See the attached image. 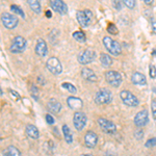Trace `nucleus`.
Here are the masks:
<instances>
[{
    "mask_svg": "<svg viewBox=\"0 0 156 156\" xmlns=\"http://www.w3.org/2000/svg\"><path fill=\"white\" fill-rule=\"evenodd\" d=\"M103 45H104V47L106 48V50L110 54L115 55V56L120 55L121 52H122V48H121L120 43L112 40V37H103Z\"/></svg>",
    "mask_w": 156,
    "mask_h": 156,
    "instance_id": "nucleus-1",
    "label": "nucleus"
},
{
    "mask_svg": "<svg viewBox=\"0 0 156 156\" xmlns=\"http://www.w3.org/2000/svg\"><path fill=\"white\" fill-rule=\"evenodd\" d=\"M112 101V93L110 92L108 89H100L96 93L95 96V102L97 104L104 105V104H109Z\"/></svg>",
    "mask_w": 156,
    "mask_h": 156,
    "instance_id": "nucleus-2",
    "label": "nucleus"
},
{
    "mask_svg": "<svg viewBox=\"0 0 156 156\" xmlns=\"http://www.w3.org/2000/svg\"><path fill=\"white\" fill-rule=\"evenodd\" d=\"M96 52L92 49H85L78 54V62L81 65H89L96 59Z\"/></svg>",
    "mask_w": 156,
    "mask_h": 156,
    "instance_id": "nucleus-3",
    "label": "nucleus"
},
{
    "mask_svg": "<svg viewBox=\"0 0 156 156\" xmlns=\"http://www.w3.org/2000/svg\"><path fill=\"white\" fill-rule=\"evenodd\" d=\"M77 21L80 26L89 27L93 19V12L90 9H84V11H78L76 12Z\"/></svg>",
    "mask_w": 156,
    "mask_h": 156,
    "instance_id": "nucleus-4",
    "label": "nucleus"
},
{
    "mask_svg": "<svg viewBox=\"0 0 156 156\" xmlns=\"http://www.w3.org/2000/svg\"><path fill=\"white\" fill-rule=\"evenodd\" d=\"M120 98L123 101V103H124L125 105H127V106L135 107L140 104V101H138L137 98L135 97L131 92H129V90H122V92L120 93Z\"/></svg>",
    "mask_w": 156,
    "mask_h": 156,
    "instance_id": "nucleus-5",
    "label": "nucleus"
},
{
    "mask_svg": "<svg viewBox=\"0 0 156 156\" xmlns=\"http://www.w3.org/2000/svg\"><path fill=\"white\" fill-rule=\"evenodd\" d=\"M26 48V40L21 36H17L14 37L12 45L9 47L12 53H21Z\"/></svg>",
    "mask_w": 156,
    "mask_h": 156,
    "instance_id": "nucleus-6",
    "label": "nucleus"
},
{
    "mask_svg": "<svg viewBox=\"0 0 156 156\" xmlns=\"http://www.w3.org/2000/svg\"><path fill=\"white\" fill-rule=\"evenodd\" d=\"M1 21L3 26L7 29H14L19 23V19L15 15L9 12H3L1 15Z\"/></svg>",
    "mask_w": 156,
    "mask_h": 156,
    "instance_id": "nucleus-7",
    "label": "nucleus"
},
{
    "mask_svg": "<svg viewBox=\"0 0 156 156\" xmlns=\"http://www.w3.org/2000/svg\"><path fill=\"white\" fill-rule=\"evenodd\" d=\"M46 67H47V69L54 75H59L62 73V65L60 64L59 59L57 58V57L52 56L47 59Z\"/></svg>",
    "mask_w": 156,
    "mask_h": 156,
    "instance_id": "nucleus-8",
    "label": "nucleus"
},
{
    "mask_svg": "<svg viewBox=\"0 0 156 156\" xmlns=\"http://www.w3.org/2000/svg\"><path fill=\"white\" fill-rule=\"evenodd\" d=\"M105 79H106L107 83L110 84L112 87H119L120 84L122 83L123 78H122V75H121L119 72L110 70V71H107L105 73Z\"/></svg>",
    "mask_w": 156,
    "mask_h": 156,
    "instance_id": "nucleus-9",
    "label": "nucleus"
},
{
    "mask_svg": "<svg viewBox=\"0 0 156 156\" xmlns=\"http://www.w3.org/2000/svg\"><path fill=\"white\" fill-rule=\"evenodd\" d=\"M97 122L102 131H104L107 134H114L117 131V127H115V125L112 121L105 119V118H99Z\"/></svg>",
    "mask_w": 156,
    "mask_h": 156,
    "instance_id": "nucleus-10",
    "label": "nucleus"
},
{
    "mask_svg": "<svg viewBox=\"0 0 156 156\" xmlns=\"http://www.w3.org/2000/svg\"><path fill=\"white\" fill-rule=\"evenodd\" d=\"M87 122V118L84 112H76L73 115V124H74L75 128L78 131H81L85 127Z\"/></svg>",
    "mask_w": 156,
    "mask_h": 156,
    "instance_id": "nucleus-11",
    "label": "nucleus"
},
{
    "mask_svg": "<svg viewBox=\"0 0 156 156\" xmlns=\"http://www.w3.org/2000/svg\"><path fill=\"white\" fill-rule=\"evenodd\" d=\"M149 121V114L147 109H143L138 112L134 117V124L137 127H144L148 124Z\"/></svg>",
    "mask_w": 156,
    "mask_h": 156,
    "instance_id": "nucleus-12",
    "label": "nucleus"
},
{
    "mask_svg": "<svg viewBox=\"0 0 156 156\" xmlns=\"http://www.w3.org/2000/svg\"><path fill=\"white\" fill-rule=\"evenodd\" d=\"M50 6L52 9H54V12H56L59 15H65L68 12V6L62 0H51L50 1Z\"/></svg>",
    "mask_w": 156,
    "mask_h": 156,
    "instance_id": "nucleus-13",
    "label": "nucleus"
},
{
    "mask_svg": "<svg viewBox=\"0 0 156 156\" xmlns=\"http://www.w3.org/2000/svg\"><path fill=\"white\" fill-rule=\"evenodd\" d=\"M84 143L87 148H95L98 143V136L94 131H87L84 135Z\"/></svg>",
    "mask_w": 156,
    "mask_h": 156,
    "instance_id": "nucleus-14",
    "label": "nucleus"
},
{
    "mask_svg": "<svg viewBox=\"0 0 156 156\" xmlns=\"http://www.w3.org/2000/svg\"><path fill=\"white\" fill-rule=\"evenodd\" d=\"M36 53L41 57L46 56L47 53H48V46H47V43L45 42L43 39H39L37 41Z\"/></svg>",
    "mask_w": 156,
    "mask_h": 156,
    "instance_id": "nucleus-15",
    "label": "nucleus"
},
{
    "mask_svg": "<svg viewBox=\"0 0 156 156\" xmlns=\"http://www.w3.org/2000/svg\"><path fill=\"white\" fill-rule=\"evenodd\" d=\"M67 104L71 109H74V110H79L81 109L82 106H83V102L80 98H77V97H74V96H71L67 99Z\"/></svg>",
    "mask_w": 156,
    "mask_h": 156,
    "instance_id": "nucleus-16",
    "label": "nucleus"
},
{
    "mask_svg": "<svg viewBox=\"0 0 156 156\" xmlns=\"http://www.w3.org/2000/svg\"><path fill=\"white\" fill-rule=\"evenodd\" d=\"M81 76L90 82H96L98 80L96 73L93 71L92 69H90V68H83L81 70Z\"/></svg>",
    "mask_w": 156,
    "mask_h": 156,
    "instance_id": "nucleus-17",
    "label": "nucleus"
},
{
    "mask_svg": "<svg viewBox=\"0 0 156 156\" xmlns=\"http://www.w3.org/2000/svg\"><path fill=\"white\" fill-rule=\"evenodd\" d=\"M131 81L135 85H145L147 84V79L144 74L140 72H134L131 76Z\"/></svg>",
    "mask_w": 156,
    "mask_h": 156,
    "instance_id": "nucleus-18",
    "label": "nucleus"
},
{
    "mask_svg": "<svg viewBox=\"0 0 156 156\" xmlns=\"http://www.w3.org/2000/svg\"><path fill=\"white\" fill-rule=\"evenodd\" d=\"M47 107H48L49 112H53V114H59L62 106L56 99H50L47 103Z\"/></svg>",
    "mask_w": 156,
    "mask_h": 156,
    "instance_id": "nucleus-19",
    "label": "nucleus"
},
{
    "mask_svg": "<svg viewBox=\"0 0 156 156\" xmlns=\"http://www.w3.org/2000/svg\"><path fill=\"white\" fill-rule=\"evenodd\" d=\"M26 134L28 135L30 138H32V140H37L40 136V132L39 130H37V128L34 126V125H27L26 126Z\"/></svg>",
    "mask_w": 156,
    "mask_h": 156,
    "instance_id": "nucleus-20",
    "label": "nucleus"
},
{
    "mask_svg": "<svg viewBox=\"0 0 156 156\" xmlns=\"http://www.w3.org/2000/svg\"><path fill=\"white\" fill-rule=\"evenodd\" d=\"M62 134H64V137L66 140L67 144H72L73 142V134L71 129L69 128L68 125H62Z\"/></svg>",
    "mask_w": 156,
    "mask_h": 156,
    "instance_id": "nucleus-21",
    "label": "nucleus"
},
{
    "mask_svg": "<svg viewBox=\"0 0 156 156\" xmlns=\"http://www.w3.org/2000/svg\"><path fill=\"white\" fill-rule=\"evenodd\" d=\"M100 62L104 67H110L112 65V58L110 55L106 53H101L100 54Z\"/></svg>",
    "mask_w": 156,
    "mask_h": 156,
    "instance_id": "nucleus-22",
    "label": "nucleus"
},
{
    "mask_svg": "<svg viewBox=\"0 0 156 156\" xmlns=\"http://www.w3.org/2000/svg\"><path fill=\"white\" fill-rule=\"evenodd\" d=\"M3 153L5 156H21L20 151L14 146H9L5 150H3Z\"/></svg>",
    "mask_w": 156,
    "mask_h": 156,
    "instance_id": "nucleus-23",
    "label": "nucleus"
},
{
    "mask_svg": "<svg viewBox=\"0 0 156 156\" xmlns=\"http://www.w3.org/2000/svg\"><path fill=\"white\" fill-rule=\"evenodd\" d=\"M27 2H28V5L30 6V9L36 12V14H40L41 12L42 6L39 1H37V0H28Z\"/></svg>",
    "mask_w": 156,
    "mask_h": 156,
    "instance_id": "nucleus-24",
    "label": "nucleus"
},
{
    "mask_svg": "<svg viewBox=\"0 0 156 156\" xmlns=\"http://www.w3.org/2000/svg\"><path fill=\"white\" fill-rule=\"evenodd\" d=\"M73 37H74V39L79 43H85V41H87V37H85L84 32L80 31V30L75 31L74 34H73Z\"/></svg>",
    "mask_w": 156,
    "mask_h": 156,
    "instance_id": "nucleus-25",
    "label": "nucleus"
},
{
    "mask_svg": "<svg viewBox=\"0 0 156 156\" xmlns=\"http://www.w3.org/2000/svg\"><path fill=\"white\" fill-rule=\"evenodd\" d=\"M62 89H66L67 90H69V92L72 93V94H76L77 93L76 87H75L72 83H69V82H64V83L62 84Z\"/></svg>",
    "mask_w": 156,
    "mask_h": 156,
    "instance_id": "nucleus-26",
    "label": "nucleus"
},
{
    "mask_svg": "<svg viewBox=\"0 0 156 156\" xmlns=\"http://www.w3.org/2000/svg\"><path fill=\"white\" fill-rule=\"evenodd\" d=\"M11 9L12 11V12H15V14H17V15H19V16H21L22 18H25L24 12L22 11V9H20L18 5H16V4H12V5H11Z\"/></svg>",
    "mask_w": 156,
    "mask_h": 156,
    "instance_id": "nucleus-27",
    "label": "nucleus"
},
{
    "mask_svg": "<svg viewBox=\"0 0 156 156\" xmlns=\"http://www.w3.org/2000/svg\"><path fill=\"white\" fill-rule=\"evenodd\" d=\"M107 31H108V34H118L119 30H118L117 26H115V24H109L107 27Z\"/></svg>",
    "mask_w": 156,
    "mask_h": 156,
    "instance_id": "nucleus-28",
    "label": "nucleus"
},
{
    "mask_svg": "<svg viewBox=\"0 0 156 156\" xmlns=\"http://www.w3.org/2000/svg\"><path fill=\"white\" fill-rule=\"evenodd\" d=\"M124 4L126 5L128 9H134V6H135V4H136V2H135V0H124Z\"/></svg>",
    "mask_w": 156,
    "mask_h": 156,
    "instance_id": "nucleus-29",
    "label": "nucleus"
},
{
    "mask_svg": "<svg viewBox=\"0 0 156 156\" xmlns=\"http://www.w3.org/2000/svg\"><path fill=\"white\" fill-rule=\"evenodd\" d=\"M145 146L147 148H152V147H154V146H156V137L149 138V140L146 142Z\"/></svg>",
    "mask_w": 156,
    "mask_h": 156,
    "instance_id": "nucleus-30",
    "label": "nucleus"
},
{
    "mask_svg": "<svg viewBox=\"0 0 156 156\" xmlns=\"http://www.w3.org/2000/svg\"><path fill=\"white\" fill-rule=\"evenodd\" d=\"M112 6H114L117 11H121V9H122L123 4H122V2L119 1V0H115V1H112Z\"/></svg>",
    "mask_w": 156,
    "mask_h": 156,
    "instance_id": "nucleus-31",
    "label": "nucleus"
},
{
    "mask_svg": "<svg viewBox=\"0 0 156 156\" xmlns=\"http://www.w3.org/2000/svg\"><path fill=\"white\" fill-rule=\"evenodd\" d=\"M31 95L34 99H37V98H39V90H37V87L36 85H32L31 87Z\"/></svg>",
    "mask_w": 156,
    "mask_h": 156,
    "instance_id": "nucleus-32",
    "label": "nucleus"
},
{
    "mask_svg": "<svg viewBox=\"0 0 156 156\" xmlns=\"http://www.w3.org/2000/svg\"><path fill=\"white\" fill-rule=\"evenodd\" d=\"M149 74H150L151 78H155L156 77V68H155L154 65H150Z\"/></svg>",
    "mask_w": 156,
    "mask_h": 156,
    "instance_id": "nucleus-33",
    "label": "nucleus"
},
{
    "mask_svg": "<svg viewBox=\"0 0 156 156\" xmlns=\"http://www.w3.org/2000/svg\"><path fill=\"white\" fill-rule=\"evenodd\" d=\"M151 109H152L153 118L156 120V100H153L152 103H151Z\"/></svg>",
    "mask_w": 156,
    "mask_h": 156,
    "instance_id": "nucleus-34",
    "label": "nucleus"
},
{
    "mask_svg": "<svg viewBox=\"0 0 156 156\" xmlns=\"http://www.w3.org/2000/svg\"><path fill=\"white\" fill-rule=\"evenodd\" d=\"M46 122L48 123V124L50 125H52V124H54V118L52 117L51 115H46Z\"/></svg>",
    "mask_w": 156,
    "mask_h": 156,
    "instance_id": "nucleus-35",
    "label": "nucleus"
},
{
    "mask_svg": "<svg viewBox=\"0 0 156 156\" xmlns=\"http://www.w3.org/2000/svg\"><path fill=\"white\" fill-rule=\"evenodd\" d=\"M143 136H144V132H143L142 130H138V131L135 132V137H136L137 140H142Z\"/></svg>",
    "mask_w": 156,
    "mask_h": 156,
    "instance_id": "nucleus-36",
    "label": "nucleus"
},
{
    "mask_svg": "<svg viewBox=\"0 0 156 156\" xmlns=\"http://www.w3.org/2000/svg\"><path fill=\"white\" fill-rule=\"evenodd\" d=\"M151 25H152V30L154 34H156V21L155 20H152L151 21Z\"/></svg>",
    "mask_w": 156,
    "mask_h": 156,
    "instance_id": "nucleus-37",
    "label": "nucleus"
},
{
    "mask_svg": "<svg viewBox=\"0 0 156 156\" xmlns=\"http://www.w3.org/2000/svg\"><path fill=\"white\" fill-rule=\"evenodd\" d=\"M144 3L147 4V5H152L154 3V1L153 0H144Z\"/></svg>",
    "mask_w": 156,
    "mask_h": 156,
    "instance_id": "nucleus-38",
    "label": "nucleus"
},
{
    "mask_svg": "<svg viewBox=\"0 0 156 156\" xmlns=\"http://www.w3.org/2000/svg\"><path fill=\"white\" fill-rule=\"evenodd\" d=\"M46 16H47V18H51V17H52L51 12H50V11H46Z\"/></svg>",
    "mask_w": 156,
    "mask_h": 156,
    "instance_id": "nucleus-39",
    "label": "nucleus"
},
{
    "mask_svg": "<svg viewBox=\"0 0 156 156\" xmlns=\"http://www.w3.org/2000/svg\"><path fill=\"white\" fill-rule=\"evenodd\" d=\"M104 156H117V155L114 154V153H105Z\"/></svg>",
    "mask_w": 156,
    "mask_h": 156,
    "instance_id": "nucleus-40",
    "label": "nucleus"
},
{
    "mask_svg": "<svg viewBox=\"0 0 156 156\" xmlns=\"http://www.w3.org/2000/svg\"><path fill=\"white\" fill-rule=\"evenodd\" d=\"M153 55H155V56H156V50H154V51H153Z\"/></svg>",
    "mask_w": 156,
    "mask_h": 156,
    "instance_id": "nucleus-41",
    "label": "nucleus"
},
{
    "mask_svg": "<svg viewBox=\"0 0 156 156\" xmlns=\"http://www.w3.org/2000/svg\"><path fill=\"white\" fill-rule=\"evenodd\" d=\"M82 156H93V155H90V154H84V155H82Z\"/></svg>",
    "mask_w": 156,
    "mask_h": 156,
    "instance_id": "nucleus-42",
    "label": "nucleus"
},
{
    "mask_svg": "<svg viewBox=\"0 0 156 156\" xmlns=\"http://www.w3.org/2000/svg\"><path fill=\"white\" fill-rule=\"evenodd\" d=\"M1 156H3V154H1Z\"/></svg>",
    "mask_w": 156,
    "mask_h": 156,
    "instance_id": "nucleus-43",
    "label": "nucleus"
}]
</instances>
